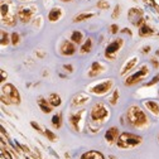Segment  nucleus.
Returning <instances> with one entry per match:
<instances>
[{
  "mask_svg": "<svg viewBox=\"0 0 159 159\" xmlns=\"http://www.w3.org/2000/svg\"><path fill=\"white\" fill-rule=\"evenodd\" d=\"M61 17V10L58 8H54L52 9L51 11H49V15H48V19L51 20V22H54V20H58Z\"/></svg>",
  "mask_w": 159,
  "mask_h": 159,
  "instance_id": "17",
  "label": "nucleus"
},
{
  "mask_svg": "<svg viewBox=\"0 0 159 159\" xmlns=\"http://www.w3.org/2000/svg\"><path fill=\"white\" fill-rule=\"evenodd\" d=\"M121 44H123L121 39L114 40L113 43H110L107 46V48H106V56H107V57H111V54H113V53H116L117 51H119L120 47H121Z\"/></svg>",
  "mask_w": 159,
  "mask_h": 159,
  "instance_id": "9",
  "label": "nucleus"
},
{
  "mask_svg": "<svg viewBox=\"0 0 159 159\" xmlns=\"http://www.w3.org/2000/svg\"><path fill=\"white\" fill-rule=\"evenodd\" d=\"M117 15H119V7L115 9V11H114V18H115V17H117Z\"/></svg>",
  "mask_w": 159,
  "mask_h": 159,
  "instance_id": "35",
  "label": "nucleus"
},
{
  "mask_svg": "<svg viewBox=\"0 0 159 159\" xmlns=\"http://www.w3.org/2000/svg\"><path fill=\"white\" fill-rule=\"evenodd\" d=\"M148 73V68H146L145 66L144 67H141V68L138 71L135 75H132V76H130L128 80L125 81V85H128V86H130V85H134V83H136V82H139L141 78L144 77V76Z\"/></svg>",
  "mask_w": 159,
  "mask_h": 159,
  "instance_id": "7",
  "label": "nucleus"
},
{
  "mask_svg": "<svg viewBox=\"0 0 159 159\" xmlns=\"http://www.w3.org/2000/svg\"><path fill=\"white\" fill-rule=\"evenodd\" d=\"M91 44H92V42H91V39L88 38V39L86 40V43L82 46V48H81V52L82 53H85V52H90L91 51Z\"/></svg>",
  "mask_w": 159,
  "mask_h": 159,
  "instance_id": "25",
  "label": "nucleus"
},
{
  "mask_svg": "<svg viewBox=\"0 0 159 159\" xmlns=\"http://www.w3.org/2000/svg\"><path fill=\"white\" fill-rule=\"evenodd\" d=\"M117 32V25H111V33H115Z\"/></svg>",
  "mask_w": 159,
  "mask_h": 159,
  "instance_id": "34",
  "label": "nucleus"
},
{
  "mask_svg": "<svg viewBox=\"0 0 159 159\" xmlns=\"http://www.w3.org/2000/svg\"><path fill=\"white\" fill-rule=\"evenodd\" d=\"M35 10V7H20L18 9V17L23 23H28L30 20Z\"/></svg>",
  "mask_w": 159,
  "mask_h": 159,
  "instance_id": "5",
  "label": "nucleus"
},
{
  "mask_svg": "<svg viewBox=\"0 0 159 159\" xmlns=\"http://www.w3.org/2000/svg\"><path fill=\"white\" fill-rule=\"evenodd\" d=\"M32 126H33V128H35V129H37V130L39 131V132H42V129L39 128V125H38V124H35V123H32Z\"/></svg>",
  "mask_w": 159,
  "mask_h": 159,
  "instance_id": "33",
  "label": "nucleus"
},
{
  "mask_svg": "<svg viewBox=\"0 0 159 159\" xmlns=\"http://www.w3.org/2000/svg\"><path fill=\"white\" fill-rule=\"evenodd\" d=\"M64 68H67V71H72V66H71V64H67V66H64Z\"/></svg>",
  "mask_w": 159,
  "mask_h": 159,
  "instance_id": "36",
  "label": "nucleus"
},
{
  "mask_svg": "<svg viewBox=\"0 0 159 159\" xmlns=\"http://www.w3.org/2000/svg\"><path fill=\"white\" fill-rule=\"evenodd\" d=\"M91 17H93V13H82L75 18V22H81V20L87 19V18H91Z\"/></svg>",
  "mask_w": 159,
  "mask_h": 159,
  "instance_id": "22",
  "label": "nucleus"
},
{
  "mask_svg": "<svg viewBox=\"0 0 159 159\" xmlns=\"http://www.w3.org/2000/svg\"><path fill=\"white\" fill-rule=\"evenodd\" d=\"M1 99L5 104H19V101H20L19 93H18L17 88L13 85H5L3 87Z\"/></svg>",
  "mask_w": 159,
  "mask_h": 159,
  "instance_id": "4",
  "label": "nucleus"
},
{
  "mask_svg": "<svg viewBox=\"0 0 159 159\" xmlns=\"http://www.w3.org/2000/svg\"><path fill=\"white\" fill-rule=\"evenodd\" d=\"M139 33H140V35H143V37H145V35H149V34H152V33H153V30L149 28V27H146V25H143V27H141V28H140Z\"/></svg>",
  "mask_w": 159,
  "mask_h": 159,
  "instance_id": "23",
  "label": "nucleus"
},
{
  "mask_svg": "<svg viewBox=\"0 0 159 159\" xmlns=\"http://www.w3.org/2000/svg\"><path fill=\"white\" fill-rule=\"evenodd\" d=\"M1 44L4 46V44H8V34L5 33V32H1Z\"/></svg>",
  "mask_w": 159,
  "mask_h": 159,
  "instance_id": "29",
  "label": "nucleus"
},
{
  "mask_svg": "<svg viewBox=\"0 0 159 159\" xmlns=\"http://www.w3.org/2000/svg\"><path fill=\"white\" fill-rule=\"evenodd\" d=\"M81 159H104L101 153L99 152H95V150H92V152H87L85 153L83 155H82Z\"/></svg>",
  "mask_w": 159,
  "mask_h": 159,
  "instance_id": "14",
  "label": "nucleus"
},
{
  "mask_svg": "<svg viewBox=\"0 0 159 159\" xmlns=\"http://www.w3.org/2000/svg\"><path fill=\"white\" fill-rule=\"evenodd\" d=\"M129 19L131 20L134 24H140L143 22V18H141V11L138 9H131L129 11Z\"/></svg>",
  "mask_w": 159,
  "mask_h": 159,
  "instance_id": "10",
  "label": "nucleus"
},
{
  "mask_svg": "<svg viewBox=\"0 0 159 159\" xmlns=\"http://www.w3.org/2000/svg\"><path fill=\"white\" fill-rule=\"evenodd\" d=\"M88 100V96L85 95V93H78L73 97V105H81V104H85Z\"/></svg>",
  "mask_w": 159,
  "mask_h": 159,
  "instance_id": "15",
  "label": "nucleus"
},
{
  "mask_svg": "<svg viewBox=\"0 0 159 159\" xmlns=\"http://www.w3.org/2000/svg\"><path fill=\"white\" fill-rule=\"evenodd\" d=\"M82 114H83V111H80V113H77L76 115H72V116H71V124H72L73 128H75L77 131L81 130V126H80L78 124H80V121H81Z\"/></svg>",
  "mask_w": 159,
  "mask_h": 159,
  "instance_id": "11",
  "label": "nucleus"
},
{
  "mask_svg": "<svg viewBox=\"0 0 159 159\" xmlns=\"http://www.w3.org/2000/svg\"><path fill=\"white\" fill-rule=\"evenodd\" d=\"M64 1H68V0H64Z\"/></svg>",
  "mask_w": 159,
  "mask_h": 159,
  "instance_id": "39",
  "label": "nucleus"
},
{
  "mask_svg": "<svg viewBox=\"0 0 159 159\" xmlns=\"http://www.w3.org/2000/svg\"><path fill=\"white\" fill-rule=\"evenodd\" d=\"M71 39H72V42H75V43H80L81 39H82V34L80 33V32H73Z\"/></svg>",
  "mask_w": 159,
  "mask_h": 159,
  "instance_id": "24",
  "label": "nucleus"
},
{
  "mask_svg": "<svg viewBox=\"0 0 159 159\" xmlns=\"http://www.w3.org/2000/svg\"><path fill=\"white\" fill-rule=\"evenodd\" d=\"M52 124L56 128H60L61 126V115H54V116L52 117Z\"/></svg>",
  "mask_w": 159,
  "mask_h": 159,
  "instance_id": "26",
  "label": "nucleus"
},
{
  "mask_svg": "<svg viewBox=\"0 0 159 159\" xmlns=\"http://www.w3.org/2000/svg\"><path fill=\"white\" fill-rule=\"evenodd\" d=\"M145 106L149 109L150 111H152L153 114L159 115V105L157 104V102H154V101H148V102H145Z\"/></svg>",
  "mask_w": 159,
  "mask_h": 159,
  "instance_id": "18",
  "label": "nucleus"
},
{
  "mask_svg": "<svg viewBox=\"0 0 159 159\" xmlns=\"http://www.w3.org/2000/svg\"><path fill=\"white\" fill-rule=\"evenodd\" d=\"M126 116H128L129 123L134 126H141L146 123L145 114H144L138 106H131V107L128 110Z\"/></svg>",
  "mask_w": 159,
  "mask_h": 159,
  "instance_id": "1",
  "label": "nucleus"
},
{
  "mask_svg": "<svg viewBox=\"0 0 159 159\" xmlns=\"http://www.w3.org/2000/svg\"><path fill=\"white\" fill-rule=\"evenodd\" d=\"M44 134L47 135V138H48V139L51 140V141H54V140H56V135L53 134V132H52L51 130H47V129H46V131H44Z\"/></svg>",
  "mask_w": 159,
  "mask_h": 159,
  "instance_id": "27",
  "label": "nucleus"
},
{
  "mask_svg": "<svg viewBox=\"0 0 159 159\" xmlns=\"http://www.w3.org/2000/svg\"><path fill=\"white\" fill-rule=\"evenodd\" d=\"M158 81H159V75H157V76H155V77H153V80H152V81H150V82H148V83H146V85H148V86H150V85L155 83V82H158Z\"/></svg>",
  "mask_w": 159,
  "mask_h": 159,
  "instance_id": "32",
  "label": "nucleus"
},
{
  "mask_svg": "<svg viewBox=\"0 0 159 159\" xmlns=\"http://www.w3.org/2000/svg\"><path fill=\"white\" fill-rule=\"evenodd\" d=\"M102 70H104V68H102V66H101V64H100V63H97V62H96V63H93V64H92V67H91L90 76H97L100 72H101Z\"/></svg>",
  "mask_w": 159,
  "mask_h": 159,
  "instance_id": "20",
  "label": "nucleus"
},
{
  "mask_svg": "<svg viewBox=\"0 0 159 159\" xmlns=\"http://www.w3.org/2000/svg\"><path fill=\"white\" fill-rule=\"evenodd\" d=\"M111 86H113V81L102 82V83H100V85H97V86H95L91 91H92L93 93H97V95H102V93L107 92V91L111 88Z\"/></svg>",
  "mask_w": 159,
  "mask_h": 159,
  "instance_id": "8",
  "label": "nucleus"
},
{
  "mask_svg": "<svg viewBox=\"0 0 159 159\" xmlns=\"http://www.w3.org/2000/svg\"><path fill=\"white\" fill-rule=\"evenodd\" d=\"M38 104H39V106H40V109H42L43 113H51L52 105H48L49 102H47L44 99H39V100H38Z\"/></svg>",
  "mask_w": 159,
  "mask_h": 159,
  "instance_id": "16",
  "label": "nucleus"
},
{
  "mask_svg": "<svg viewBox=\"0 0 159 159\" xmlns=\"http://www.w3.org/2000/svg\"><path fill=\"white\" fill-rule=\"evenodd\" d=\"M152 62H153V64H154V67H158L159 66V63H158V62H155L154 60H152Z\"/></svg>",
  "mask_w": 159,
  "mask_h": 159,
  "instance_id": "37",
  "label": "nucleus"
},
{
  "mask_svg": "<svg viewBox=\"0 0 159 159\" xmlns=\"http://www.w3.org/2000/svg\"><path fill=\"white\" fill-rule=\"evenodd\" d=\"M97 7H99L100 9H106V8H109V4L106 1H104V0H101V1L97 4Z\"/></svg>",
  "mask_w": 159,
  "mask_h": 159,
  "instance_id": "30",
  "label": "nucleus"
},
{
  "mask_svg": "<svg viewBox=\"0 0 159 159\" xmlns=\"http://www.w3.org/2000/svg\"><path fill=\"white\" fill-rule=\"evenodd\" d=\"M11 38H13V39H11L13 44H17L18 40H19V35H18L17 33H13V34H11Z\"/></svg>",
  "mask_w": 159,
  "mask_h": 159,
  "instance_id": "31",
  "label": "nucleus"
},
{
  "mask_svg": "<svg viewBox=\"0 0 159 159\" xmlns=\"http://www.w3.org/2000/svg\"><path fill=\"white\" fill-rule=\"evenodd\" d=\"M1 18L3 22L8 25H13L15 23V9L10 0L1 3Z\"/></svg>",
  "mask_w": 159,
  "mask_h": 159,
  "instance_id": "2",
  "label": "nucleus"
},
{
  "mask_svg": "<svg viewBox=\"0 0 159 159\" xmlns=\"http://www.w3.org/2000/svg\"><path fill=\"white\" fill-rule=\"evenodd\" d=\"M105 138H106V140L110 141V143L115 141L116 140V138H117V129L116 128H110L107 131H106Z\"/></svg>",
  "mask_w": 159,
  "mask_h": 159,
  "instance_id": "12",
  "label": "nucleus"
},
{
  "mask_svg": "<svg viewBox=\"0 0 159 159\" xmlns=\"http://www.w3.org/2000/svg\"><path fill=\"white\" fill-rule=\"evenodd\" d=\"M106 115H107V109H106L102 104H96L92 107L91 117H92V120H95V121H97V120H102Z\"/></svg>",
  "mask_w": 159,
  "mask_h": 159,
  "instance_id": "6",
  "label": "nucleus"
},
{
  "mask_svg": "<svg viewBox=\"0 0 159 159\" xmlns=\"http://www.w3.org/2000/svg\"><path fill=\"white\" fill-rule=\"evenodd\" d=\"M49 105L52 106H58L61 104V97L57 95V93H52L51 96H49V100H48Z\"/></svg>",
  "mask_w": 159,
  "mask_h": 159,
  "instance_id": "19",
  "label": "nucleus"
},
{
  "mask_svg": "<svg viewBox=\"0 0 159 159\" xmlns=\"http://www.w3.org/2000/svg\"><path fill=\"white\" fill-rule=\"evenodd\" d=\"M62 53L66 56H70V54H73V52H75V47H73L72 43L70 42H64L62 44Z\"/></svg>",
  "mask_w": 159,
  "mask_h": 159,
  "instance_id": "13",
  "label": "nucleus"
},
{
  "mask_svg": "<svg viewBox=\"0 0 159 159\" xmlns=\"http://www.w3.org/2000/svg\"><path fill=\"white\" fill-rule=\"evenodd\" d=\"M141 143V136H138V135L130 134V132H124L119 136L117 139V145L120 148H132V146L138 145V144Z\"/></svg>",
  "mask_w": 159,
  "mask_h": 159,
  "instance_id": "3",
  "label": "nucleus"
},
{
  "mask_svg": "<svg viewBox=\"0 0 159 159\" xmlns=\"http://www.w3.org/2000/svg\"><path fill=\"white\" fill-rule=\"evenodd\" d=\"M117 96H119V92H117V91H115L114 95H113V97L110 99V102H111L113 105L116 104V101H117Z\"/></svg>",
  "mask_w": 159,
  "mask_h": 159,
  "instance_id": "28",
  "label": "nucleus"
},
{
  "mask_svg": "<svg viewBox=\"0 0 159 159\" xmlns=\"http://www.w3.org/2000/svg\"><path fill=\"white\" fill-rule=\"evenodd\" d=\"M136 62H138L136 58H132V60L129 61L128 63H126L125 66H124V68H123V71H121V73H123V75H124L125 72H128V71H130V70L132 68V67L135 66V63H136Z\"/></svg>",
  "mask_w": 159,
  "mask_h": 159,
  "instance_id": "21",
  "label": "nucleus"
},
{
  "mask_svg": "<svg viewBox=\"0 0 159 159\" xmlns=\"http://www.w3.org/2000/svg\"><path fill=\"white\" fill-rule=\"evenodd\" d=\"M149 49H150V47H145V48H144V52H149Z\"/></svg>",
  "mask_w": 159,
  "mask_h": 159,
  "instance_id": "38",
  "label": "nucleus"
}]
</instances>
